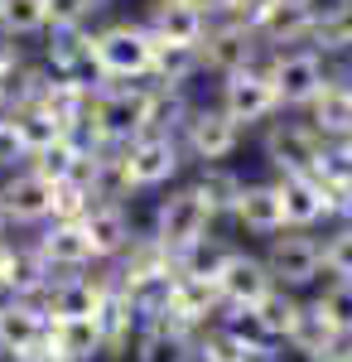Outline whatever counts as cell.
Instances as JSON below:
<instances>
[{
    "mask_svg": "<svg viewBox=\"0 0 352 362\" xmlns=\"http://www.w3.org/2000/svg\"><path fill=\"white\" fill-rule=\"evenodd\" d=\"M155 54H160V39L145 25L131 20H116L107 29H92V78L97 83H150L155 78Z\"/></svg>",
    "mask_w": 352,
    "mask_h": 362,
    "instance_id": "6da1fadb",
    "label": "cell"
},
{
    "mask_svg": "<svg viewBox=\"0 0 352 362\" xmlns=\"http://www.w3.org/2000/svg\"><path fill=\"white\" fill-rule=\"evenodd\" d=\"M111 165H116L121 194H131V189H164L184 169V140L174 131H164V126H150L131 145L111 150Z\"/></svg>",
    "mask_w": 352,
    "mask_h": 362,
    "instance_id": "7a4b0ae2",
    "label": "cell"
},
{
    "mask_svg": "<svg viewBox=\"0 0 352 362\" xmlns=\"http://www.w3.org/2000/svg\"><path fill=\"white\" fill-rule=\"evenodd\" d=\"M213 213H208V203L193 194V184H184V189H169V194L160 198V208H155V242H160L174 261L184 256V251H193L198 242H208L213 237Z\"/></svg>",
    "mask_w": 352,
    "mask_h": 362,
    "instance_id": "3957f363",
    "label": "cell"
},
{
    "mask_svg": "<svg viewBox=\"0 0 352 362\" xmlns=\"http://www.w3.org/2000/svg\"><path fill=\"white\" fill-rule=\"evenodd\" d=\"M266 160L275 179H319L328 160V140L309 121H275L266 131Z\"/></svg>",
    "mask_w": 352,
    "mask_h": 362,
    "instance_id": "277c9868",
    "label": "cell"
},
{
    "mask_svg": "<svg viewBox=\"0 0 352 362\" xmlns=\"http://www.w3.org/2000/svg\"><path fill=\"white\" fill-rule=\"evenodd\" d=\"M266 271H271L275 290H304V285H314V280L324 276V242L314 237V232H295V227H285V232H275L271 242H266Z\"/></svg>",
    "mask_w": 352,
    "mask_h": 362,
    "instance_id": "5b68a950",
    "label": "cell"
},
{
    "mask_svg": "<svg viewBox=\"0 0 352 362\" xmlns=\"http://www.w3.org/2000/svg\"><path fill=\"white\" fill-rule=\"evenodd\" d=\"M217 107L232 116L237 126H261V121H271L280 112V97H275L271 87V73H266V63H251V68H237V73H227L222 87H217Z\"/></svg>",
    "mask_w": 352,
    "mask_h": 362,
    "instance_id": "8992f818",
    "label": "cell"
},
{
    "mask_svg": "<svg viewBox=\"0 0 352 362\" xmlns=\"http://www.w3.org/2000/svg\"><path fill=\"white\" fill-rule=\"evenodd\" d=\"M266 73H271V87H275V97H280V107H314V97L333 78L324 54H314V49H280L266 63Z\"/></svg>",
    "mask_w": 352,
    "mask_h": 362,
    "instance_id": "52a82bcc",
    "label": "cell"
},
{
    "mask_svg": "<svg viewBox=\"0 0 352 362\" xmlns=\"http://www.w3.org/2000/svg\"><path fill=\"white\" fill-rule=\"evenodd\" d=\"M184 145H189V155L203 169L227 165L237 155V145H242V126L222 112L217 102H203V107L184 112Z\"/></svg>",
    "mask_w": 352,
    "mask_h": 362,
    "instance_id": "ba28073f",
    "label": "cell"
},
{
    "mask_svg": "<svg viewBox=\"0 0 352 362\" xmlns=\"http://www.w3.org/2000/svg\"><path fill=\"white\" fill-rule=\"evenodd\" d=\"M217 300H222V309H256L266 295L275 290L271 271H266V261L256 256V251H227L222 256V266H217Z\"/></svg>",
    "mask_w": 352,
    "mask_h": 362,
    "instance_id": "9c48e42d",
    "label": "cell"
},
{
    "mask_svg": "<svg viewBox=\"0 0 352 362\" xmlns=\"http://www.w3.org/2000/svg\"><path fill=\"white\" fill-rule=\"evenodd\" d=\"M111 295V280L97 276H63V280H44L39 305L49 319H102Z\"/></svg>",
    "mask_w": 352,
    "mask_h": 362,
    "instance_id": "30bf717a",
    "label": "cell"
},
{
    "mask_svg": "<svg viewBox=\"0 0 352 362\" xmlns=\"http://www.w3.org/2000/svg\"><path fill=\"white\" fill-rule=\"evenodd\" d=\"M49 348V314L39 300H0V358H34Z\"/></svg>",
    "mask_w": 352,
    "mask_h": 362,
    "instance_id": "8fae6325",
    "label": "cell"
},
{
    "mask_svg": "<svg viewBox=\"0 0 352 362\" xmlns=\"http://www.w3.org/2000/svg\"><path fill=\"white\" fill-rule=\"evenodd\" d=\"M198 63L203 68H213V73H237V68H251V63H261V39H256V29L242 20H227V25H208V39H203V49H198Z\"/></svg>",
    "mask_w": 352,
    "mask_h": 362,
    "instance_id": "7c38bea8",
    "label": "cell"
},
{
    "mask_svg": "<svg viewBox=\"0 0 352 362\" xmlns=\"http://www.w3.org/2000/svg\"><path fill=\"white\" fill-rule=\"evenodd\" d=\"M34 261L44 266L49 280L82 276V271L92 266V247H87V237H82L78 223H49L44 237H39V247H34Z\"/></svg>",
    "mask_w": 352,
    "mask_h": 362,
    "instance_id": "4fadbf2b",
    "label": "cell"
},
{
    "mask_svg": "<svg viewBox=\"0 0 352 362\" xmlns=\"http://www.w3.org/2000/svg\"><path fill=\"white\" fill-rule=\"evenodd\" d=\"M78 227H82V237H87V247H92V261H121V251L136 242V227H131V213H126L121 198L92 203Z\"/></svg>",
    "mask_w": 352,
    "mask_h": 362,
    "instance_id": "5bb4252c",
    "label": "cell"
},
{
    "mask_svg": "<svg viewBox=\"0 0 352 362\" xmlns=\"http://www.w3.org/2000/svg\"><path fill=\"white\" fill-rule=\"evenodd\" d=\"M0 208L10 223H54V184L39 179L34 169H15L0 184Z\"/></svg>",
    "mask_w": 352,
    "mask_h": 362,
    "instance_id": "9a60e30c",
    "label": "cell"
},
{
    "mask_svg": "<svg viewBox=\"0 0 352 362\" xmlns=\"http://www.w3.org/2000/svg\"><path fill=\"white\" fill-rule=\"evenodd\" d=\"M246 25L256 29L261 44H299V39L314 34L304 0H251Z\"/></svg>",
    "mask_w": 352,
    "mask_h": 362,
    "instance_id": "2e32d148",
    "label": "cell"
},
{
    "mask_svg": "<svg viewBox=\"0 0 352 362\" xmlns=\"http://www.w3.org/2000/svg\"><path fill=\"white\" fill-rule=\"evenodd\" d=\"M208 25H213V20H208L193 0H155L150 20H145V29H150L160 44H174V49H203Z\"/></svg>",
    "mask_w": 352,
    "mask_h": 362,
    "instance_id": "e0dca14e",
    "label": "cell"
},
{
    "mask_svg": "<svg viewBox=\"0 0 352 362\" xmlns=\"http://www.w3.org/2000/svg\"><path fill=\"white\" fill-rule=\"evenodd\" d=\"M232 218L242 232L251 237H266L271 242L275 232H285V208H280V194H275V179L261 184V179H246L237 203H232Z\"/></svg>",
    "mask_w": 352,
    "mask_h": 362,
    "instance_id": "ac0fdd59",
    "label": "cell"
},
{
    "mask_svg": "<svg viewBox=\"0 0 352 362\" xmlns=\"http://www.w3.org/2000/svg\"><path fill=\"white\" fill-rule=\"evenodd\" d=\"M54 362H97L107 358L102 319H49V348Z\"/></svg>",
    "mask_w": 352,
    "mask_h": 362,
    "instance_id": "d6986e66",
    "label": "cell"
},
{
    "mask_svg": "<svg viewBox=\"0 0 352 362\" xmlns=\"http://www.w3.org/2000/svg\"><path fill=\"white\" fill-rule=\"evenodd\" d=\"M275 194L285 208V227H295V232H314V223L333 218V203L319 179H275Z\"/></svg>",
    "mask_w": 352,
    "mask_h": 362,
    "instance_id": "ffe728a7",
    "label": "cell"
},
{
    "mask_svg": "<svg viewBox=\"0 0 352 362\" xmlns=\"http://www.w3.org/2000/svg\"><path fill=\"white\" fill-rule=\"evenodd\" d=\"M309 126L328 140V145H338V140L352 136V92L338 78H328V87L314 97V107H309Z\"/></svg>",
    "mask_w": 352,
    "mask_h": 362,
    "instance_id": "44dd1931",
    "label": "cell"
},
{
    "mask_svg": "<svg viewBox=\"0 0 352 362\" xmlns=\"http://www.w3.org/2000/svg\"><path fill=\"white\" fill-rule=\"evenodd\" d=\"M299 309H304V305H299L290 290H271L251 314H256V324H261L266 343H290V334H295V324H299Z\"/></svg>",
    "mask_w": 352,
    "mask_h": 362,
    "instance_id": "7402d4cb",
    "label": "cell"
},
{
    "mask_svg": "<svg viewBox=\"0 0 352 362\" xmlns=\"http://www.w3.org/2000/svg\"><path fill=\"white\" fill-rule=\"evenodd\" d=\"M290 348H295L304 362H314V358H324V353H338V348H343V338L328 329L324 314H319L314 305H304V309H299L295 334H290Z\"/></svg>",
    "mask_w": 352,
    "mask_h": 362,
    "instance_id": "603a6c76",
    "label": "cell"
},
{
    "mask_svg": "<svg viewBox=\"0 0 352 362\" xmlns=\"http://www.w3.org/2000/svg\"><path fill=\"white\" fill-rule=\"evenodd\" d=\"M10 126H15V136H20V145H25L29 160L44 155L54 140H63V126H58L44 107H20V112H10Z\"/></svg>",
    "mask_w": 352,
    "mask_h": 362,
    "instance_id": "cb8c5ba5",
    "label": "cell"
},
{
    "mask_svg": "<svg viewBox=\"0 0 352 362\" xmlns=\"http://www.w3.org/2000/svg\"><path fill=\"white\" fill-rule=\"evenodd\" d=\"M242 174H232L227 165H213V169H203L198 179H193V194L208 203V213L213 218H222V213H232V203H237V194H242Z\"/></svg>",
    "mask_w": 352,
    "mask_h": 362,
    "instance_id": "d4e9b609",
    "label": "cell"
},
{
    "mask_svg": "<svg viewBox=\"0 0 352 362\" xmlns=\"http://www.w3.org/2000/svg\"><path fill=\"white\" fill-rule=\"evenodd\" d=\"M0 34H10V39L49 34V0H5V10H0Z\"/></svg>",
    "mask_w": 352,
    "mask_h": 362,
    "instance_id": "484cf974",
    "label": "cell"
},
{
    "mask_svg": "<svg viewBox=\"0 0 352 362\" xmlns=\"http://www.w3.org/2000/svg\"><path fill=\"white\" fill-rule=\"evenodd\" d=\"M314 309L324 314L328 329H333V334L348 343V338H352V285H348V280H328L324 295L314 300Z\"/></svg>",
    "mask_w": 352,
    "mask_h": 362,
    "instance_id": "4316f807",
    "label": "cell"
},
{
    "mask_svg": "<svg viewBox=\"0 0 352 362\" xmlns=\"http://www.w3.org/2000/svg\"><path fill=\"white\" fill-rule=\"evenodd\" d=\"M324 276L328 280H348L352 285V218L338 223L324 237Z\"/></svg>",
    "mask_w": 352,
    "mask_h": 362,
    "instance_id": "83f0119b",
    "label": "cell"
},
{
    "mask_svg": "<svg viewBox=\"0 0 352 362\" xmlns=\"http://www.w3.org/2000/svg\"><path fill=\"white\" fill-rule=\"evenodd\" d=\"M102 0H49V29H92Z\"/></svg>",
    "mask_w": 352,
    "mask_h": 362,
    "instance_id": "f1b7e54d",
    "label": "cell"
},
{
    "mask_svg": "<svg viewBox=\"0 0 352 362\" xmlns=\"http://www.w3.org/2000/svg\"><path fill=\"white\" fill-rule=\"evenodd\" d=\"M193 5H198L208 20H213V15H246V10H251V0H193Z\"/></svg>",
    "mask_w": 352,
    "mask_h": 362,
    "instance_id": "f546056e",
    "label": "cell"
},
{
    "mask_svg": "<svg viewBox=\"0 0 352 362\" xmlns=\"http://www.w3.org/2000/svg\"><path fill=\"white\" fill-rule=\"evenodd\" d=\"M164 362H208V358H203L198 338H184V343H174V348L164 353Z\"/></svg>",
    "mask_w": 352,
    "mask_h": 362,
    "instance_id": "4dcf8cb0",
    "label": "cell"
},
{
    "mask_svg": "<svg viewBox=\"0 0 352 362\" xmlns=\"http://www.w3.org/2000/svg\"><path fill=\"white\" fill-rule=\"evenodd\" d=\"M333 150H338V155H343V160H348V165H352V136H348V140H338Z\"/></svg>",
    "mask_w": 352,
    "mask_h": 362,
    "instance_id": "1f68e13d",
    "label": "cell"
},
{
    "mask_svg": "<svg viewBox=\"0 0 352 362\" xmlns=\"http://www.w3.org/2000/svg\"><path fill=\"white\" fill-rule=\"evenodd\" d=\"M5 362H54L49 353H34V358H5Z\"/></svg>",
    "mask_w": 352,
    "mask_h": 362,
    "instance_id": "d6a6232c",
    "label": "cell"
},
{
    "mask_svg": "<svg viewBox=\"0 0 352 362\" xmlns=\"http://www.w3.org/2000/svg\"><path fill=\"white\" fill-rule=\"evenodd\" d=\"M5 227H10V218H5V208H0V242H5Z\"/></svg>",
    "mask_w": 352,
    "mask_h": 362,
    "instance_id": "836d02e7",
    "label": "cell"
},
{
    "mask_svg": "<svg viewBox=\"0 0 352 362\" xmlns=\"http://www.w3.org/2000/svg\"><path fill=\"white\" fill-rule=\"evenodd\" d=\"M0 126H5V112H0Z\"/></svg>",
    "mask_w": 352,
    "mask_h": 362,
    "instance_id": "e575fe53",
    "label": "cell"
},
{
    "mask_svg": "<svg viewBox=\"0 0 352 362\" xmlns=\"http://www.w3.org/2000/svg\"><path fill=\"white\" fill-rule=\"evenodd\" d=\"M0 10H5V0H0Z\"/></svg>",
    "mask_w": 352,
    "mask_h": 362,
    "instance_id": "d590c367",
    "label": "cell"
},
{
    "mask_svg": "<svg viewBox=\"0 0 352 362\" xmlns=\"http://www.w3.org/2000/svg\"><path fill=\"white\" fill-rule=\"evenodd\" d=\"M348 218H352V213H348Z\"/></svg>",
    "mask_w": 352,
    "mask_h": 362,
    "instance_id": "8d00e7d4",
    "label": "cell"
}]
</instances>
